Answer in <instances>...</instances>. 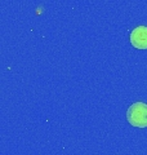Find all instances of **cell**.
Masks as SVG:
<instances>
[{"label":"cell","mask_w":147,"mask_h":155,"mask_svg":"<svg viewBox=\"0 0 147 155\" xmlns=\"http://www.w3.org/2000/svg\"><path fill=\"white\" fill-rule=\"evenodd\" d=\"M126 119L130 125L136 128H146L147 127V104L136 102L129 106L126 111Z\"/></svg>","instance_id":"6da1fadb"},{"label":"cell","mask_w":147,"mask_h":155,"mask_svg":"<svg viewBox=\"0 0 147 155\" xmlns=\"http://www.w3.org/2000/svg\"><path fill=\"white\" fill-rule=\"evenodd\" d=\"M130 43L137 49H147V26L136 27L130 34Z\"/></svg>","instance_id":"7a4b0ae2"}]
</instances>
